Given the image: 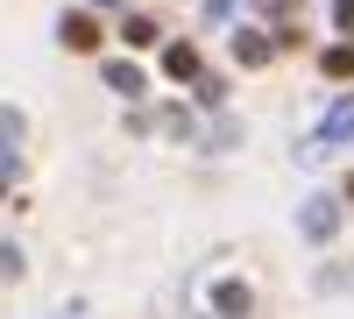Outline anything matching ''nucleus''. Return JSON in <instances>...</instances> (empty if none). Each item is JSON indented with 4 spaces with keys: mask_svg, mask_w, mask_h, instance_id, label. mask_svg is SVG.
Returning <instances> with one entry per match:
<instances>
[{
    "mask_svg": "<svg viewBox=\"0 0 354 319\" xmlns=\"http://www.w3.org/2000/svg\"><path fill=\"white\" fill-rule=\"evenodd\" d=\"M57 36H64V50H100V21L78 8V15H64V21H57Z\"/></svg>",
    "mask_w": 354,
    "mask_h": 319,
    "instance_id": "f257e3e1",
    "label": "nucleus"
},
{
    "mask_svg": "<svg viewBox=\"0 0 354 319\" xmlns=\"http://www.w3.org/2000/svg\"><path fill=\"white\" fill-rule=\"evenodd\" d=\"M234 57H241L248 71H262V64H270V57H277V43L262 36V28H241V36H234Z\"/></svg>",
    "mask_w": 354,
    "mask_h": 319,
    "instance_id": "f03ea898",
    "label": "nucleus"
},
{
    "mask_svg": "<svg viewBox=\"0 0 354 319\" xmlns=\"http://www.w3.org/2000/svg\"><path fill=\"white\" fill-rule=\"evenodd\" d=\"M333 220H340V213H333V199H305V213H298V227H305L312 241H326V235H333Z\"/></svg>",
    "mask_w": 354,
    "mask_h": 319,
    "instance_id": "7ed1b4c3",
    "label": "nucleus"
},
{
    "mask_svg": "<svg viewBox=\"0 0 354 319\" xmlns=\"http://www.w3.org/2000/svg\"><path fill=\"white\" fill-rule=\"evenodd\" d=\"M347 135H354V93L326 107V128H319V142H347Z\"/></svg>",
    "mask_w": 354,
    "mask_h": 319,
    "instance_id": "20e7f679",
    "label": "nucleus"
},
{
    "mask_svg": "<svg viewBox=\"0 0 354 319\" xmlns=\"http://www.w3.org/2000/svg\"><path fill=\"white\" fill-rule=\"evenodd\" d=\"M213 305H220V319H248V284H220V291H213Z\"/></svg>",
    "mask_w": 354,
    "mask_h": 319,
    "instance_id": "39448f33",
    "label": "nucleus"
},
{
    "mask_svg": "<svg viewBox=\"0 0 354 319\" xmlns=\"http://www.w3.org/2000/svg\"><path fill=\"white\" fill-rule=\"evenodd\" d=\"M163 71H170V78H198V50H192V43H170V50H163Z\"/></svg>",
    "mask_w": 354,
    "mask_h": 319,
    "instance_id": "423d86ee",
    "label": "nucleus"
},
{
    "mask_svg": "<svg viewBox=\"0 0 354 319\" xmlns=\"http://www.w3.org/2000/svg\"><path fill=\"white\" fill-rule=\"evenodd\" d=\"M106 85H113V93H142V64L113 57V64H106Z\"/></svg>",
    "mask_w": 354,
    "mask_h": 319,
    "instance_id": "0eeeda50",
    "label": "nucleus"
},
{
    "mask_svg": "<svg viewBox=\"0 0 354 319\" xmlns=\"http://www.w3.org/2000/svg\"><path fill=\"white\" fill-rule=\"evenodd\" d=\"M121 36H128L135 50H149V43H156V21H149V15H128V28H121Z\"/></svg>",
    "mask_w": 354,
    "mask_h": 319,
    "instance_id": "6e6552de",
    "label": "nucleus"
},
{
    "mask_svg": "<svg viewBox=\"0 0 354 319\" xmlns=\"http://www.w3.org/2000/svg\"><path fill=\"white\" fill-rule=\"evenodd\" d=\"M326 78H354V50H347V43L326 50Z\"/></svg>",
    "mask_w": 354,
    "mask_h": 319,
    "instance_id": "1a4fd4ad",
    "label": "nucleus"
},
{
    "mask_svg": "<svg viewBox=\"0 0 354 319\" xmlns=\"http://www.w3.org/2000/svg\"><path fill=\"white\" fill-rule=\"evenodd\" d=\"M333 21H340V28H354V0H333Z\"/></svg>",
    "mask_w": 354,
    "mask_h": 319,
    "instance_id": "9d476101",
    "label": "nucleus"
},
{
    "mask_svg": "<svg viewBox=\"0 0 354 319\" xmlns=\"http://www.w3.org/2000/svg\"><path fill=\"white\" fill-rule=\"evenodd\" d=\"M93 8H121V0H93Z\"/></svg>",
    "mask_w": 354,
    "mask_h": 319,
    "instance_id": "9b49d317",
    "label": "nucleus"
},
{
    "mask_svg": "<svg viewBox=\"0 0 354 319\" xmlns=\"http://www.w3.org/2000/svg\"><path fill=\"white\" fill-rule=\"evenodd\" d=\"M347 199H354V185H347Z\"/></svg>",
    "mask_w": 354,
    "mask_h": 319,
    "instance_id": "f8f14e48",
    "label": "nucleus"
}]
</instances>
